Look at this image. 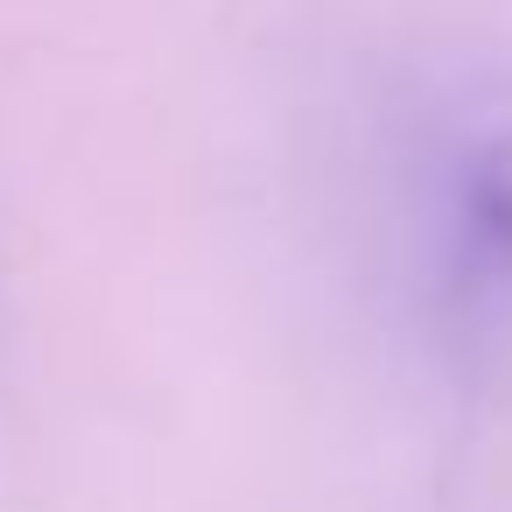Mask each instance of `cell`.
<instances>
[{"label":"cell","instance_id":"6da1fadb","mask_svg":"<svg viewBox=\"0 0 512 512\" xmlns=\"http://www.w3.org/2000/svg\"><path fill=\"white\" fill-rule=\"evenodd\" d=\"M393 267L449 386L512 372V71L428 85L393 141Z\"/></svg>","mask_w":512,"mask_h":512}]
</instances>
